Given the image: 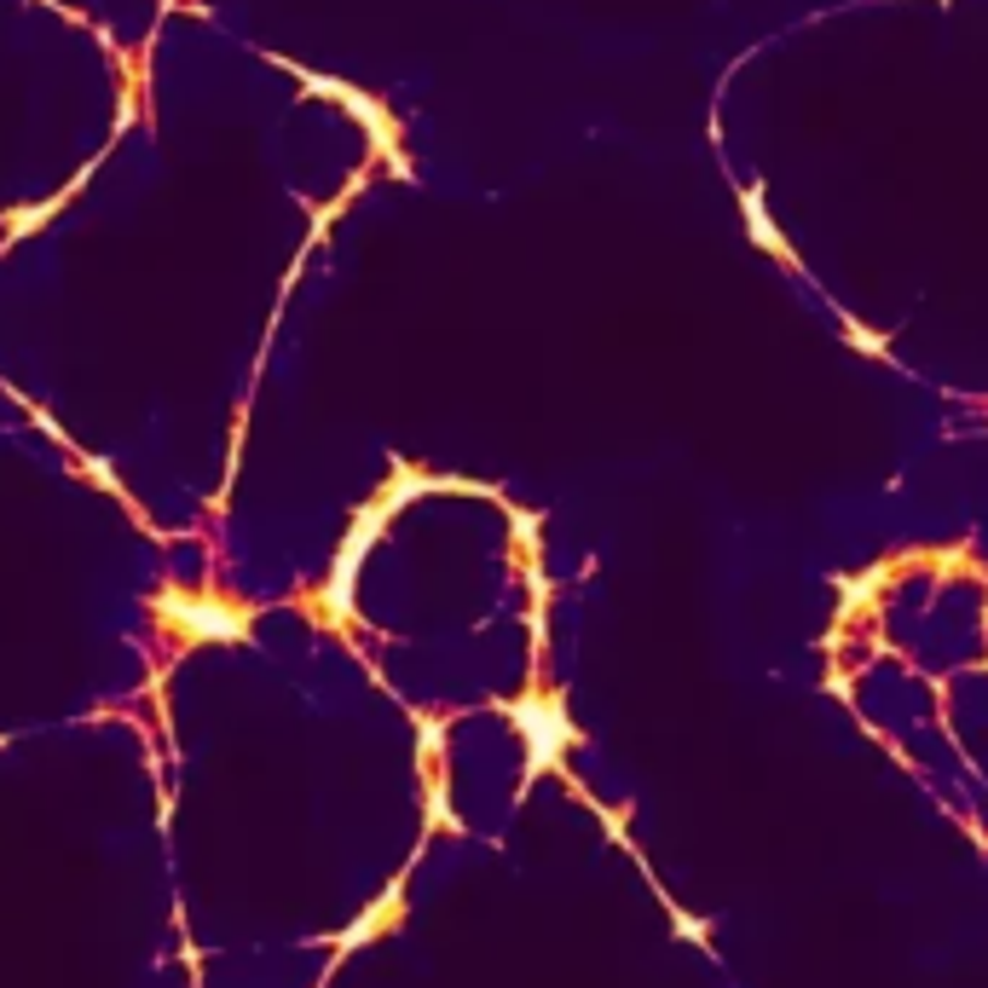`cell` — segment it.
I'll return each instance as SVG.
<instances>
[{
  "label": "cell",
  "mask_w": 988,
  "mask_h": 988,
  "mask_svg": "<svg viewBox=\"0 0 988 988\" xmlns=\"http://www.w3.org/2000/svg\"><path fill=\"white\" fill-rule=\"evenodd\" d=\"M168 613H174V624H186V631H197V636H237V631H244V613H232V608L179 601V608H168Z\"/></svg>",
  "instance_id": "obj_1"
}]
</instances>
